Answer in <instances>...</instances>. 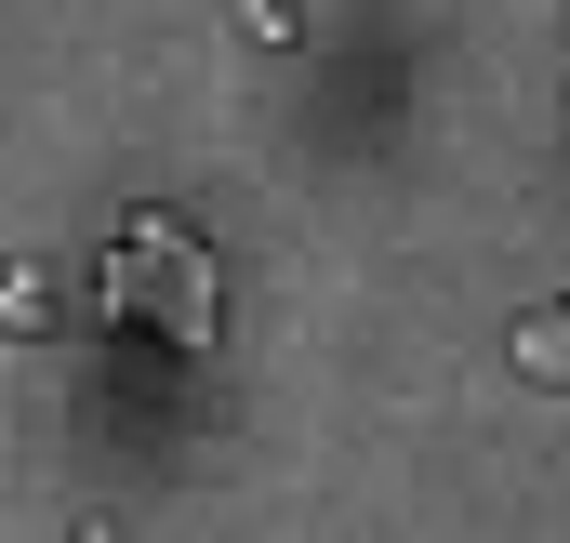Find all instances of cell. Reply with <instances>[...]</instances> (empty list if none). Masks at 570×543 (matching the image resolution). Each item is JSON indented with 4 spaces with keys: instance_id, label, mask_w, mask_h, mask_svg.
<instances>
[{
    "instance_id": "obj_1",
    "label": "cell",
    "mask_w": 570,
    "mask_h": 543,
    "mask_svg": "<svg viewBox=\"0 0 570 543\" xmlns=\"http://www.w3.org/2000/svg\"><path fill=\"white\" fill-rule=\"evenodd\" d=\"M107 305H120V318H146V332H173L186 358H213V345H226V292H213V253H199L173 213H134V226H120Z\"/></svg>"
},
{
    "instance_id": "obj_2",
    "label": "cell",
    "mask_w": 570,
    "mask_h": 543,
    "mask_svg": "<svg viewBox=\"0 0 570 543\" xmlns=\"http://www.w3.org/2000/svg\"><path fill=\"white\" fill-rule=\"evenodd\" d=\"M518 372H544V385H570V305H544V318H518Z\"/></svg>"
},
{
    "instance_id": "obj_3",
    "label": "cell",
    "mask_w": 570,
    "mask_h": 543,
    "mask_svg": "<svg viewBox=\"0 0 570 543\" xmlns=\"http://www.w3.org/2000/svg\"><path fill=\"white\" fill-rule=\"evenodd\" d=\"M53 318V278L40 266H0V332H40Z\"/></svg>"
},
{
    "instance_id": "obj_4",
    "label": "cell",
    "mask_w": 570,
    "mask_h": 543,
    "mask_svg": "<svg viewBox=\"0 0 570 543\" xmlns=\"http://www.w3.org/2000/svg\"><path fill=\"white\" fill-rule=\"evenodd\" d=\"M80 543H120V531H80Z\"/></svg>"
}]
</instances>
